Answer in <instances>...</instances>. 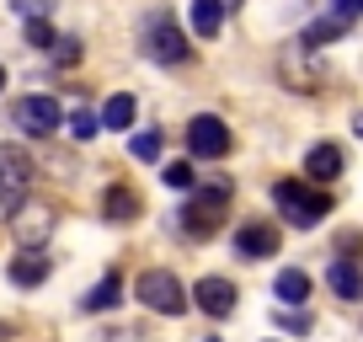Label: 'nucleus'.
Returning a JSON list of instances; mask_svg holds the SVG:
<instances>
[{"label":"nucleus","mask_w":363,"mask_h":342,"mask_svg":"<svg viewBox=\"0 0 363 342\" xmlns=\"http://www.w3.org/2000/svg\"><path fill=\"white\" fill-rule=\"evenodd\" d=\"M139 48H145V59H155V65H182V59L193 54V48H187V33L177 27L171 11H150L145 16V27H139Z\"/></svg>","instance_id":"nucleus-1"},{"label":"nucleus","mask_w":363,"mask_h":342,"mask_svg":"<svg viewBox=\"0 0 363 342\" xmlns=\"http://www.w3.org/2000/svg\"><path fill=\"white\" fill-rule=\"evenodd\" d=\"M272 204H278V214L289 219L294 230H315L320 219L331 214V198L326 193H315V182H278L272 187Z\"/></svg>","instance_id":"nucleus-2"},{"label":"nucleus","mask_w":363,"mask_h":342,"mask_svg":"<svg viewBox=\"0 0 363 342\" xmlns=\"http://www.w3.org/2000/svg\"><path fill=\"white\" fill-rule=\"evenodd\" d=\"M134 294L145 310H155V316H182L187 310V289H182L177 273H166V267H145V273L134 278Z\"/></svg>","instance_id":"nucleus-3"},{"label":"nucleus","mask_w":363,"mask_h":342,"mask_svg":"<svg viewBox=\"0 0 363 342\" xmlns=\"http://www.w3.org/2000/svg\"><path fill=\"white\" fill-rule=\"evenodd\" d=\"M225 209H230V187L219 182V187H203V193H193L187 198V209H182V230L187 236H214L219 225H225Z\"/></svg>","instance_id":"nucleus-4"},{"label":"nucleus","mask_w":363,"mask_h":342,"mask_svg":"<svg viewBox=\"0 0 363 342\" xmlns=\"http://www.w3.org/2000/svg\"><path fill=\"white\" fill-rule=\"evenodd\" d=\"M59 123H65V113H59L54 96H16L11 102V128H22L27 139L59 134Z\"/></svg>","instance_id":"nucleus-5"},{"label":"nucleus","mask_w":363,"mask_h":342,"mask_svg":"<svg viewBox=\"0 0 363 342\" xmlns=\"http://www.w3.org/2000/svg\"><path fill=\"white\" fill-rule=\"evenodd\" d=\"M27 187H33V155L11 139V145H0V204L16 209L27 198Z\"/></svg>","instance_id":"nucleus-6"},{"label":"nucleus","mask_w":363,"mask_h":342,"mask_svg":"<svg viewBox=\"0 0 363 342\" xmlns=\"http://www.w3.org/2000/svg\"><path fill=\"white\" fill-rule=\"evenodd\" d=\"M187 155H198V160H219V155H230V128H225V118L198 113L193 123H187Z\"/></svg>","instance_id":"nucleus-7"},{"label":"nucleus","mask_w":363,"mask_h":342,"mask_svg":"<svg viewBox=\"0 0 363 342\" xmlns=\"http://www.w3.org/2000/svg\"><path fill=\"white\" fill-rule=\"evenodd\" d=\"M235 284H230V278H219V273H208V278H198L193 284V305L203 310V316H214V321H225L230 310H235Z\"/></svg>","instance_id":"nucleus-8"},{"label":"nucleus","mask_w":363,"mask_h":342,"mask_svg":"<svg viewBox=\"0 0 363 342\" xmlns=\"http://www.w3.org/2000/svg\"><path fill=\"white\" fill-rule=\"evenodd\" d=\"M235 251L246 257V263L278 257V225H267V219H251V225H240V230H235Z\"/></svg>","instance_id":"nucleus-9"},{"label":"nucleus","mask_w":363,"mask_h":342,"mask_svg":"<svg viewBox=\"0 0 363 342\" xmlns=\"http://www.w3.org/2000/svg\"><path fill=\"white\" fill-rule=\"evenodd\" d=\"M305 177H310V182H320V187L337 182V177H342V150H337V145H310Z\"/></svg>","instance_id":"nucleus-10"},{"label":"nucleus","mask_w":363,"mask_h":342,"mask_svg":"<svg viewBox=\"0 0 363 342\" xmlns=\"http://www.w3.org/2000/svg\"><path fill=\"white\" fill-rule=\"evenodd\" d=\"M48 230H54V214H48L43 204H27L22 214H16V241H22V246H43Z\"/></svg>","instance_id":"nucleus-11"},{"label":"nucleus","mask_w":363,"mask_h":342,"mask_svg":"<svg viewBox=\"0 0 363 342\" xmlns=\"http://www.w3.org/2000/svg\"><path fill=\"white\" fill-rule=\"evenodd\" d=\"M48 267H54V263L43 257V246H27L22 257L11 263V284H16V289H38V284L48 278Z\"/></svg>","instance_id":"nucleus-12"},{"label":"nucleus","mask_w":363,"mask_h":342,"mask_svg":"<svg viewBox=\"0 0 363 342\" xmlns=\"http://www.w3.org/2000/svg\"><path fill=\"white\" fill-rule=\"evenodd\" d=\"M118 294H123V278H118V273H102V284H91L86 294H80V310H86V316H102V310L118 305Z\"/></svg>","instance_id":"nucleus-13"},{"label":"nucleus","mask_w":363,"mask_h":342,"mask_svg":"<svg viewBox=\"0 0 363 342\" xmlns=\"http://www.w3.org/2000/svg\"><path fill=\"white\" fill-rule=\"evenodd\" d=\"M225 11H230V0H193V33L214 38L219 27H225Z\"/></svg>","instance_id":"nucleus-14"},{"label":"nucleus","mask_w":363,"mask_h":342,"mask_svg":"<svg viewBox=\"0 0 363 342\" xmlns=\"http://www.w3.org/2000/svg\"><path fill=\"white\" fill-rule=\"evenodd\" d=\"M134 113H139V102L128 92H113L102 102V128H134Z\"/></svg>","instance_id":"nucleus-15"},{"label":"nucleus","mask_w":363,"mask_h":342,"mask_svg":"<svg viewBox=\"0 0 363 342\" xmlns=\"http://www.w3.org/2000/svg\"><path fill=\"white\" fill-rule=\"evenodd\" d=\"M272 294L284 299V305H305V299H310V273L284 267V273H278V284H272Z\"/></svg>","instance_id":"nucleus-16"},{"label":"nucleus","mask_w":363,"mask_h":342,"mask_svg":"<svg viewBox=\"0 0 363 342\" xmlns=\"http://www.w3.org/2000/svg\"><path fill=\"white\" fill-rule=\"evenodd\" d=\"M102 214L113 219V225H128V219L139 214V198L128 193V187H107L102 193Z\"/></svg>","instance_id":"nucleus-17"},{"label":"nucleus","mask_w":363,"mask_h":342,"mask_svg":"<svg viewBox=\"0 0 363 342\" xmlns=\"http://www.w3.org/2000/svg\"><path fill=\"white\" fill-rule=\"evenodd\" d=\"M331 289H337L342 299H363V273H358V263H347V257H342V263H331Z\"/></svg>","instance_id":"nucleus-18"},{"label":"nucleus","mask_w":363,"mask_h":342,"mask_svg":"<svg viewBox=\"0 0 363 342\" xmlns=\"http://www.w3.org/2000/svg\"><path fill=\"white\" fill-rule=\"evenodd\" d=\"M342 33H347V22H342V16H315V22H310L305 27V38H299V43H305V48H320V43H337V38Z\"/></svg>","instance_id":"nucleus-19"},{"label":"nucleus","mask_w":363,"mask_h":342,"mask_svg":"<svg viewBox=\"0 0 363 342\" xmlns=\"http://www.w3.org/2000/svg\"><path fill=\"white\" fill-rule=\"evenodd\" d=\"M96 128H102V113H91V107H75V113H69V134L75 139H96Z\"/></svg>","instance_id":"nucleus-20"},{"label":"nucleus","mask_w":363,"mask_h":342,"mask_svg":"<svg viewBox=\"0 0 363 342\" xmlns=\"http://www.w3.org/2000/svg\"><path fill=\"white\" fill-rule=\"evenodd\" d=\"M128 155H134V160H155L160 155V134H155V128L134 134V139H128Z\"/></svg>","instance_id":"nucleus-21"},{"label":"nucleus","mask_w":363,"mask_h":342,"mask_svg":"<svg viewBox=\"0 0 363 342\" xmlns=\"http://www.w3.org/2000/svg\"><path fill=\"white\" fill-rule=\"evenodd\" d=\"M160 177H166V187H177V193H182V187H187V193H193V182H198V171L187 166V160H171V166L160 171Z\"/></svg>","instance_id":"nucleus-22"},{"label":"nucleus","mask_w":363,"mask_h":342,"mask_svg":"<svg viewBox=\"0 0 363 342\" xmlns=\"http://www.w3.org/2000/svg\"><path fill=\"white\" fill-rule=\"evenodd\" d=\"M27 43H38V48H54V27H48L43 16H33V22H27Z\"/></svg>","instance_id":"nucleus-23"},{"label":"nucleus","mask_w":363,"mask_h":342,"mask_svg":"<svg viewBox=\"0 0 363 342\" xmlns=\"http://www.w3.org/2000/svg\"><path fill=\"white\" fill-rule=\"evenodd\" d=\"M331 16H342V22H358V16H363V0H331Z\"/></svg>","instance_id":"nucleus-24"},{"label":"nucleus","mask_w":363,"mask_h":342,"mask_svg":"<svg viewBox=\"0 0 363 342\" xmlns=\"http://www.w3.org/2000/svg\"><path fill=\"white\" fill-rule=\"evenodd\" d=\"M54 59H59V65H75V59H80V43H75V38H65V43H54Z\"/></svg>","instance_id":"nucleus-25"},{"label":"nucleus","mask_w":363,"mask_h":342,"mask_svg":"<svg viewBox=\"0 0 363 342\" xmlns=\"http://www.w3.org/2000/svg\"><path fill=\"white\" fill-rule=\"evenodd\" d=\"M352 128H358V139H363V113H358V118H352Z\"/></svg>","instance_id":"nucleus-26"},{"label":"nucleus","mask_w":363,"mask_h":342,"mask_svg":"<svg viewBox=\"0 0 363 342\" xmlns=\"http://www.w3.org/2000/svg\"><path fill=\"white\" fill-rule=\"evenodd\" d=\"M0 92H6V70H0Z\"/></svg>","instance_id":"nucleus-27"}]
</instances>
